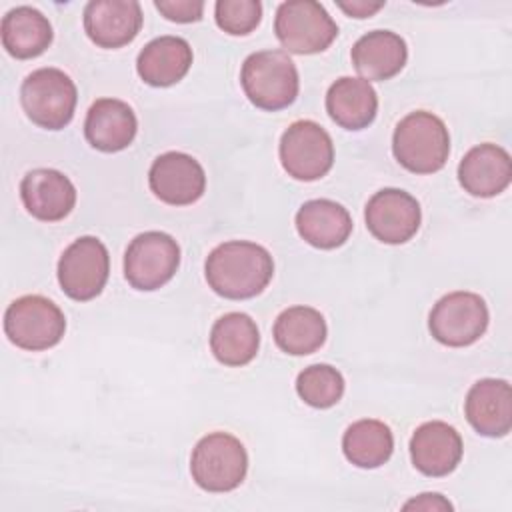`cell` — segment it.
I'll return each mask as SVG.
<instances>
[{
    "mask_svg": "<svg viewBox=\"0 0 512 512\" xmlns=\"http://www.w3.org/2000/svg\"><path fill=\"white\" fill-rule=\"evenodd\" d=\"M208 286L222 298L246 300L258 296L274 276L270 252L246 240H230L216 246L204 264Z\"/></svg>",
    "mask_w": 512,
    "mask_h": 512,
    "instance_id": "1",
    "label": "cell"
},
{
    "mask_svg": "<svg viewBox=\"0 0 512 512\" xmlns=\"http://www.w3.org/2000/svg\"><path fill=\"white\" fill-rule=\"evenodd\" d=\"M392 152L400 166L414 174L438 172L450 154L448 128L432 112H410L396 124Z\"/></svg>",
    "mask_w": 512,
    "mask_h": 512,
    "instance_id": "2",
    "label": "cell"
},
{
    "mask_svg": "<svg viewBox=\"0 0 512 512\" xmlns=\"http://www.w3.org/2000/svg\"><path fill=\"white\" fill-rule=\"evenodd\" d=\"M240 82L248 100L268 112L288 108L296 100L300 86L296 64L282 50L250 54L242 64Z\"/></svg>",
    "mask_w": 512,
    "mask_h": 512,
    "instance_id": "3",
    "label": "cell"
},
{
    "mask_svg": "<svg viewBox=\"0 0 512 512\" xmlns=\"http://www.w3.org/2000/svg\"><path fill=\"white\" fill-rule=\"evenodd\" d=\"M192 480L206 492H230L248 472L244 444L228 432H212L198 440L190 458Z\"/></svg>",
    "mask_w": 512,
    "mask_h": 512,
    "instance_id": "4",
    "label": "cell"
},
{
    "mask_svg": "<svg viewBox=\"0 0 512 512\" xmlns=\"http://www.w3.org/2000/svg\"><path fill=\"white\" fill-rule=\"evenodd\" d=\"M76 100V84L58 68L34 70L20 88V102L26 116L46 130H62L68 126L74 116Z\"/></svg>",
    "mask_w": 512,
    "mask_h": 512,
    "instance_id": "5",
    "label": "cell"
},
{
    "mask_svg": "<svg viewBox=\"0 0 512 512\" xmlns=\"http://www.w3.org/2000/svg\"><path fill=\"white\" fill-rule=\"evenodd\" d=\"M64 330V312L40 294L16 298L4 314V332L22 350H48L62 340Z\"/></svg>",
    "mask_w": 512,
    "mask_h": 512,
    "instance_id": "6",
    "label": "cell"
},
{
    "mask_svg": "<svg viewBox=\"0 0 512 512\" xmlns=\"http://www.w3.org/2000/svg\"><path fill=\"white\" fill-rule=\"evenodd\" d=\"M274 32L288 52L318 54L336 40L338 26L322 4L290 0L278 6Z\"/></svg>",
    "mask_w": 512,
    "mask_h": 512,
    "instance_id": "7",
    "label": "cell"
},
{
    "mask_svg": "<svg viewBox=\"0 0 512 512\" xmlns=\"http://www.w3.org/2000/svg\"><path fill=\"white\" fill-rule=\"evenodd\" d=\"M180 264L178 242L158 230L138 234L124 254V276L136 290H158L176 274Z\"/></svg>",
    "mask_w": 512,
    "mask_h": 512,
    "instance_id": "8",
    "label": "cell"
},
{
    "mask_svg": "<svg viewBox=\"0 0 512 512\" xmlns=\"http://www.w3.org/2000/svg\"><path fill=\"white\" fill-rule=\"evenodd\" d=\"M280 162L288 176L296 180L322 178L334 164L330 134L314 120L292 122L280 138Z\"/></svg>",
    "mask_w": 512,
    "mask_h": 512,
    "instance_id": "9",
    "label": "cell"
},
{
    "mask_svg": "<svg viewBox=\"0 0 512 512\" xmlns=\"http://www.w3.org/2000/svg\"><path fill=\"white\" fill-rule=\"evenodd\" d=\"M110 256L102 240L82 236L74 240L58 260V282L62 292L78 302L96 298L106 286Z\"/></svg>",
    "mask_w": 512,
    "mask_h": 512,
    "instance_id": "10",
    "label": "cell"
},
{
    "mask_svg": "<svg viewBox=\"0 0 512 512\" xmlns=\"http://www.w3.org/2000/svg\"><path fill=\"white\" fill-rule=\"evenodd\" d=\"M428 328L444 346H470L488 328L486 302L474 292H450L434 304L428 318Z\"/></svg>",
    "mask_w": 512,
    "mask_h": 512,
    "instance_id": "11",
    "label": "cell"
},
{
    "mask_svg": "<svg viewBox=\"0 0 512 512\" xmlns=\"http://www.w3.org/2000/svg\"><path fill=\"white\" fill-rule=\"evenodd\" d=\"M366 226L384 244H404L420 228L418 200L400 188H382L366 204Z\"/></svg>",
    "mask_w": 512,
    "mask_h": 512,
    "instance_id": "12",
    "label": "cell"
},
{
    "mask_svg": "<svg viewBox=\"0 0 512 512\" xmlns=\"http://www.w3.org/2000/svg\"><path fill=\"white\" fill-rule=\"evenodd\" d=\"M148 184L156 198L170 206L196 202L206 190V174L196 158L184 152L160 154L148 172Z\"/></svg>",
    "mask_w": 512,
    "mask_h": 512,
    "instance_id": "13",
    "label": "cell"
},
{
    "mask_svg": "<svg viewBox=\"0 0 512 512\" xmlns=\"http://www.w3.org/2000/svg\"><path fill=\"white\" fill-rule=\"evenodd\" d=\"M142 28V8L136 0H94L84 8V30L100 48H122Z\"/></svg>",
    "mask_w": 512,
    "mask_h": 512,
    "instance_id": "14",
    "label": "cell"
},
{
    "mask_svg": "<svg viewBox=\"0 0 512 512\" xmlns=\"http://www.w3.org/2000/svg\"><path fill=\"white\" fill-rule=\"evenodd\" d=\"M462 438L454 426L432 420L418 426L410 438V458L426 476H448L462 460Z\"/></svg>",
    "mask_w": 512,
    "mask_h": 512,
    "instance_id": "15",
    "label": "cell"
},
{
    "mask_svg": "<svg viewBox=\"0 0 512 512\" xmlns=\"http://www.w3.org/2000/svg\"><path fill=\"white\" fill-rule=\"evenodd\" d=\"M24 208L42 222L66 218L76 204V188L68 176L52 168L30 170L20 182Z\"/></svg>",
    "mask_w": 512,
    "mask_h": 512,
    "instance_id": "16",
    "label": "cell"
},
{
    "mask_svg": "<svg viewBox=\"0 0 512 512\" xmlns=\"http://www.w3.org/2000/svg\"><path fill=\"white\" fill-rule=\"evenodd\" d=\"M464 414L470 426L488 438H502L512 428V390L506 380L482 378L466 396Z\"/></svg>",
    "mask_w": 512,
    "mask_h": 512,
    "instance_id": "17",
    "label": "cell"
},
{
    "mask_svg": "<svg viewBox=\"0 0 512 512\" xmlns=\"http://www.w3.org/2000/svg\"><path fill=\"white\" fill-rule=\"evenodd\" d=\"M512 180L510 154L498 144L470 148L458 164L460 186L478 198H492L508 188Z\"/></svg>",
    "mask_w": 512,
    "mask_h": 512,
    "instance_id": "18",
    "label": "cell"
},
{
    "mask_svg": "<svg viewBox=\"0 0 512 512\" xmlns=\"http://www.w3.org/2000/svg\"><path fill=\"white\" fill-rule=\"evenodd\" d=\"M136 130L138 120L134 110L116 98L96 100L84 120V136L88 144L100 152H120L128 148Z\"/></svg>",
    "mask_w": 512,
    "mask_h": 512,
    "instance_id": "19",
    "label": "cell"
},
{
    "mask_svg": "<svg viewBox=\"0 0 512 512\" xmlns=\"http://www.w3.org/2000/svg\"><path fill=\"white\" fill-rule=\"evenodd\" d=\"M408 60V48L402 36L390 30H372L352 46V64L364 80H390Z\"/></svg>",
    "mask_w": 512,
    "mask_h": 512,
    "instance_id": "20",
    "label": "cell"
},
{
    "mask_svg": "<svg viewBox=\"0 0 512 512\" xmlns=\"http://www.w3.org/2000/svg\"><path fill=\"white\" fill-rule=\"evenodd\" d=\"M296 230L310 246L332 250L348 240L352 218L348 210L334 200H308L296 212Z\"/></svg>",
    "mask_w": 512,
    "mask_h": 512,
    "instance_id": "21",
    "label": "cell"
},
{
    "mask_svg": "<svg viewBox=\"0 0 512 512\" xmlns=\"http://www.w3.org/2000/svg\"><path fill=\"white\" fill-rule=\"evenodd\" d=\"M192 66V48L180 36H160L150 40L138 54V76L150 86H172L180 82Z\"/></svg>",
    "mask_w": 512,
    "mask_h": 512,
    "instance_id": "22",
    "label": "cell"
},
{
    "mask_svg": "<svg viewBox=\"0 0 512 512\" xmlns=\"http://www.w3.org/2000/svg\"><path fill=\"white\" fill-rule=\"evenodd\" d=\"M328 116L346 130H362L374 122L378 96L364 78L342 76L326 92Z\"/></svg>",
    "mask_w": 512,
    "mask_h": 512,
    "instance_id": "23",
    "label": "cell"
},
{
    "mask_svg": "<svg viewBox=\"0 0 512 512\" xmlns=\"http://www.w3.org/2000/svg\"><path fill=\"white\" fill-rule=\"evenodd\" d=\"M2 46L18 60L36 58L52 44V26L48 18L32 6L12 8L0 24Z\"/></svg>",
    "mask_w": 512,
    "mask_h": 512,
    "instance_id": "24",
    "label": "cell"
},
{
    "mask_svg": "<svg viewBox=\"0 0 512 512\" xmlns=\"http://www.w3.org/2000/svg\"><path fill=\"white\" fill-rule=\"evenodd\" d=\"M260 346L256 322L244 312H228L220 316L210 330V350L224 366L248 364Z\"/></svg>",
    "mask_w": 512,
    "mask_h": 512,
    "instance_id": "25",
    "label": "cell"
},
{
    "mask_svg": "<svg viewBox=\"0 0 512 512\" xmlns=\"http://www.w3.org/2000/svg\"><path fill=\"white\" fill-rule=\"evenodd\" d=\"M326 320L310 306L286 308L274 322L276 346L292 356H306L316 352L326 340Z\"/></svg>",
    "mask_w": 512,
    "mask_h": 512,
    "instance_id": "26",
    "label": "cell"
},
{
    "mask_svg": "<svg viewBox=\"0 0 512 512\" xmlns=\"http://www.w3.org/2000/svg\"><path fill=\"white\" fill-rule=\"evenodd\" d=\"M342 450L354 466L378 468L392 456L394 436L384 422L364 418L346 428L342 436Z\"/></svg>",
    "mask_w": 512,
    "mask_h": 512,
    "instance_id": "27",
    "label": "cell"
},
{
    "mask_svg": "<svg viewBox=\"0 0 512 512\" xmlns=\"http://www.w3.org/2000/svg\"><path fill=\"white\" fill-rule=\"evenodd\" d=\"M296 392L312 408H330L344 394V378L330 364H312L298 374Z\"/></svg>",
    "mask_w": 512,
    "mask_h": 512,
    "instance_id": "28",
    "label": "cell"
},
{
    "mask_svg": "<svg viewBox=\"0 0 512 512\" xmlns=\"http://www.w3.org/2000/svg\"><path fill=\"white\" fill-rule=\"evenodd\" d=\"M218 28L232 36L250 34L262 18V4L258 0H218L214 6Z\"/></svg>",
    "mask_w": 512,
    "mask_h": 512,
    "instance_id": "29",
    "label": "cell"
},
{
    "mask_svg": "<svg viewBox=\"0 0 512 512\" xmlns=\"http://www.w3.org/2000/svg\"><path fill=\"white\" fill-rule=\"evenodd\" d=\"M154 6L160 14H164V18L180 24L198 22L204 12L202 0H156Z\"/></svg>",
    "mask_w": 512,
    "mask_h": 512,
    "instance_id": "30",
    "label": "cell"
},
{
    "mask_svg": "<svg viewBox=\"0 0 512 512\" xmlns=\"http://www.w3.org/2000/svg\"><path fill=\"white\" fill-rule=\"evenodd\" d=\"M402 508L404 510H412V508H416V510H452V504L446 498H442L440 494L428 492V494H420L418 498L406 502Z\"/></svg>",
    "mask_w": 512,
    "mask_h": 512,
    "instance_id": "31",
    "label": "cell"
},
{
    "mask_svg": "<svg viewBox=\"0 0 512 512\" xmlns=\"http://www.w3.org/2000/svg\"><path fill=\"white\" fill-rule=\"evenodd\" d=\"M384 2H366V0H352V2H338V8L344 10L352 18H370L376 14Z\"/></svg>",
    "mask_w": 512,
    "mask_h": 512,
    "instance_id": "32",
    "label": "cell"
}]
</instances>
